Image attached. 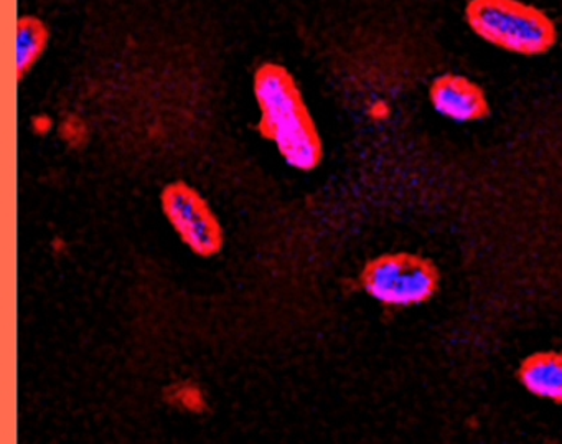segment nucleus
Instances as JSON below:
<instances>
[{
	"mask_svg": "<svg viewBox=\"0 0 562 444\" xmlns=\"http://www.w3.org/2000/svg\"><path fill=\"white\" fill-rule=\"evenodd\" d=\"M255 98L259 131L284 163L301 173L318 169L324 141L291 71L278 64L262 65L255 75Z\"/></svg>",
	"mask_w": 562,
	"mask_h": 444,
	"instance_id": "1",
	"label": "nucleus"
},
{
	"mask_svg": "<svg viewBox=\"0 0 562 444\" xmlns=\"http://www.w3.org/2000/svg\"><path fill=\"white\" fill-rule=\"evenodd\" d=\"M465 21L476 38L516 57H542L559 41L555 22L525 0H470Z\"/></svg>",
	"mask_w": 562,
	"mask_h": 444,
	"instance_id": "2",
	"label": "nucleus"
},
{
	"mask_svg": "<svg viewBox=\"0 0 562 444\" xmlns=\"http://www.w3.org/2000/svg\"><path fill=\"white\" fill-rule=\"evenodd\" d=\"M364 292L380 304L414 308L432 301L442 275L432 259L417 253H384L370 259L360 276Z\"/></svg>",
	"mask_w": 562,
	"mask_h": 444,
	"instance_id": "3",
	"label": "nucleus"
},
{
	"mask_svg": "<svg viewBox=\"0 0 562 444\" xmlns=\"http://www.w3.org/2000/svg\"><path fill=\"white\" fill-rule=\"evenodd\" d=\"M160 206L167 222L193 255L203 259L222 255L226 243L225 229L199 190L177 180L162 190Z\"/></svg>",
	"mask_w": 562,
	"mask_h": 444,
	"instance_id": "4",
	"label": "nucleus"
},
{
	"mask_svg": "<svg viewBox=\"0 0 562 444\" xmlns=\"http://www.w3.org/2000/svg\"><path fill=\"white\" fill-rule=\"evenodd\" d=\"M429 101L439 116L459 124L480 123L492 113L485 90L465 75L437 77L429 88Z\"/></svg>",
	"mask_w": 562,
	"mask_h": 444,
	"instance_id": "5",
	"label": "nucleus"
},
{
	"mask_svg": "<svg viewBox=\"0 0 562 444\" xmlns=\"http://www.w3.org/2000/svg\"><path fill=\"white\" fill-rule=\"evenodd\" d=\"M516 377L532 397L562 404V351L532 352L522 358Z\"/></svg>",
	"mask_w": 562,
	"mask_h": 444,
	"instance_id": "6",
	"label": "nucleus"
},
{
	"mask_svg": "<svg viewBox=\"0 0 562 444\" xmlns=\"http://www.w3.org/2000/svg\"><path fill=\"white\" fill-rule=\"evenodd\" d=\"M47 25L35 18H22L18 25V71L19 80H24L32 68L41 60L48 47Z\"/></svg>",
	"mask_w": 562,
	"mask_h": 444,
	"instance_id": "7",
	"label": "nucleus"
}]
</instances>
